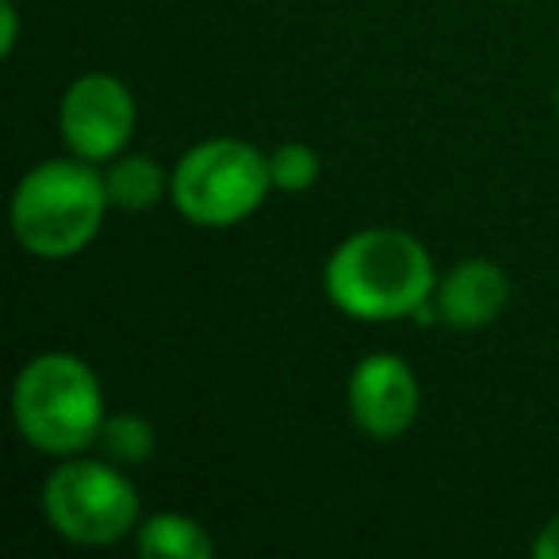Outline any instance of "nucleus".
I'll return each instance as SVG.
<instances>
[{
	"instance_id": "obj_1",
	"label": "nucleus",
	"mask_w": 559,
	"mask_h": 559,
	"mask_svg": "<svg viewBox=\"0 0 559 559\" xmlns=\"http://www.w3.org/2000/svg\"><path fill=\"white\" fill-rule=\"evenodd\" d=\"M326 299L357 322H395L418 314L437 322V269L429 249L399 226H368L342 241L322 269Z\"/></svg>"
},
{
	"instance_id": "obj_6",
	"label": "nucleus",
	"mask_w": 559,
	"mask_h": 559,
	"mask_svg": "<svg viewBox=\"0 0 559 559\" xmlns=\"http://www.w3.org/2000/svg\"><path fill=\"white\" fill-rule=\"evenodd\" d=\"M134 96L116 73H81L58 104V134L66 150L85 162H111L127 150L134 134Z\"/></svg>"
},
{
	"instance_id": "obj_4",
	"label": "nucleus",
	"mask_w": 559,
	"mask_h": 559,
	"mask_svg": "<svg viewBox=\"0 0 559 559\" xmlns=\"http://www.w3.org/2000/svg\"><path fill=\"white\" fill-rule=\"evenodd\" d=\"M272 173L269 154L246 139H207L195 142L177 165H173L169 203L177 215L203 230H226L238 226L269 200Z\"/></svg>"
},
{
	"instance_id": "obj_14",
	"label": "nucleus",
	"mask_w": 559,
	"mask_h": 559,
	"mask_svg": "<svg viewBox=\"0 0 559 559\" xmlns=\"http://www.w3.org/2000/svg\"><path fill=\"white\" fill-rule=\"evenodd\" d=\"M533 556L536 559H559V513L540 525V533H536V540H533Z\"/></svg>"
},
{
	"instance_id": "obj_8",
	"label": "nucleus",
	"mask_w": 559,
	"mask_h": 559,
	"mask_svg": "<svg viewBox=\"0 0 559 559\" xmlns=\"http://www.w3.org/2000/svg\"><path fill=\"white\" fill-rule=\"evenodd\" d=\"M510 304V276L487 257H467L437 276L433 314L449 330H483Z\"/></svg>"
},
{
	"instance_id": "obj_5",
	"label": "nucleus",
	"mask_w": 559,
	"mask_h": 559,
	"mask_svg": "<svg viewBox=\"0 0 559 559\" xmlns=\"http://www.w3.org/2000/svg\"><path fill=\"white\" fill-rule=\"evenodd\" d=\"M43 513L62 540L78 548H111L134 536L142 498L127 467L104 456H66L43 483Z\"/></svg>"
},
{
	"instance_id": "obj_10",
	"label": "nucleus",
	"mask_w": 559,
	"mask_h": 559,
	"mask_svg": "<svg viewBox=\"0 0 559 559\" xmlns=\"http://www.w3.org/2000/svg\"><path fill=\"white\" fill-rule=\"evenodd\" d=\"M173 169L165 173L154 157L146 154H119L104 162V188L108 203L116 211H150L162 200H169Z\"/></svg>"
},
{
	"instance_id": "obj_15",
	"label": "nucleus",
	"mask_w": 559,
	"mask_h": 559,
	"mask_svg": "<svg viewBox=\"0 0 559 559\" xmlns=\"http://www.w3.org/2000/svg\"><path fill=\"white\" fill-rule=\"evenodd\" d=\"M556 108H559V78H556Z\"/></svg>"
},
{
	"instance_id": "obj_12",
	"label": "nucleus",
	"mask_w": 559,
	"mask_h": 559,
	"mask_svg": "<svg viewBox=\"0 0 559 559\" xmlns=\"http://www.w3.org/2000/svg\"><path fill=\"white\" fill-rule=\"evenodd\" d=\"M269 173L272 188H280V192H307L319 180L322 162L307 142H280L269 154Z\"/></svg>"
},
{
	"instance_id": "obj_2",
	"label": "nucleus",
	"mask_w": 559,
	"mask_h": 559,
	"mask_svg": "<svg viewBox=\"0 0 559 559\" xmlns=\"http://www.w3.org/2000/svg\"><path fill=\"white\" fill-rule=\"evenodd\" d=\"M111 211L104 169L85 157H47L12 188L9 223L20 249L39 261L78 257L100 234Z\"/></svg>"
},
{
	"instance_id": "obj_13",
	"label": "nucleus",
	"mask_w": 559,
	"mask_h": 559,
	"mask_svg": "<svg viewBox=\"0 0 559 559\" xmlns=\"http://www.w3.org/2000/svg\"><path fill=\"white\" fill-rule=\"evenodd\" d=\"M20 43V4L0 0V58H9Z\"/></svg>"
},
{
	"instance_id": "obj_9",
	"label": "nucleus",
	"mask_w": 559,
	"mask_h": 559,
	"mask_svg": "<svg viewBox=\"0 0 559 559\" xmlns=\"http://www.w3.org/2000/svg\"><path fill=\"white\" fill-rule=\"evenodd\" d=\"M134 548L146 559H211L215 540L195 518L177 510L150 513L134 528Z\"/></svg>"
},
{
	"instance_id": "obj_3",
	"label": "nucleus",
	"mask_w": 559,
	"mask_h": 559,
	"mask_svg": "<svg viewBox=\"0 0 559 559\" xmlns=\"http://www.w3.org/2000/svg\"><path fill=\"white\" fill-rule=\"evenodd\" d=\"M108 418L100 376L73 353H39L12 383V421L32 449L47 456H81Z\"/></svg>"
},
{
	"instance_id": "obj_11",
	"label": "nucleus",
	"mask_w": 559,
	"mask_h": 559,
	"mask_svg": "<svg viewBox=\"0 0 559 559\" xmlns=\"http://www.w3.org/2000/svg\"><path fill=\"white\" fill-rule=\"evenodd\" d=\"M96 449H100L104 460H111L119 467H142L157 452V429L146 414H108L100 426V437H96Z\"/></svg>"
},
{
	"instance_id": "obj_7",
	"label": "nucleus",
	"mask_w": 559,
	"mask_h": 559,
	"mask_svg": "<svg viewBox=\"0 0 559 559\" xmlns=\"http://www.w3.org/2000/svg\"><path fill=\"white\" fill-rule=\"evenodd\" d=\"M349 414L353 426L372 441H399L411 433L421 411V388L414 368L395 353H368L349 372Z\"/></svg>"
}]
</instances>
